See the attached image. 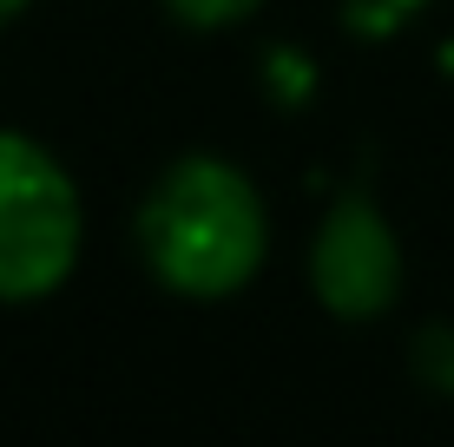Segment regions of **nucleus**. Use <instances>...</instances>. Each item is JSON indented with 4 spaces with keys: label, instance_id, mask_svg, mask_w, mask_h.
<instances>
[{
    "label": "nucleus",
    "instance_id": "1",
    "mask_svg": "<svg viewBox=\"0 0 454 447\" xmlns=\"http://www.w3.org/2000/svg\"><path fill=\"white\" fill-rule=\"evenodd\" d=\"M138 257L184 303H224L250 289L270 257V211L250 172L211 151L171 158L138 204Z\"/></svg>",
    "mask_w": 454,
    "mask_h": 447
},
{
    "label": "nucleus",
    "instance_id": "2",
    "mask_svg": "<svg viewBox=\"0 0 454 447\" xmlns=\"http://www.w3.org/2000/svg\"><path fill=\"white\" fill-rule=\"evenodd\" d=\"M86 250L73 172L27 132H0V303H46Z\"/></svg>",
    "mask_w": 454,
    "mask_h": 447
},
{
    "label": "nucleus",
    "instance_id": "3",
    "mask_svg": "<svg viewBox=\"0 0 454 447\" xmlns=\"http://www.w3.org/2000/svg\"><path fill=\"white\" fill-rule=\"evenodd\" d=\"M309 289L342 322H375L402 297V243L395 224L369 204L363 191L336 197L309 243Z\"/></svg>",
    "mask_w": 454,
    "mask_h": 447
},
{
    "label": "nucleus",
    "instance_id": "4",
    "mask_svg": "<svg viewBox=\"0 0 454 447\" xmlns=\"http://www.w3.org/2000/svg\"><path fill=\"white\" fill-rule=\"evenodd\" d=\"M434 0H342V27L356 40H395L409 20H421Z\"/></svg>",
    "mask_w": 454,
    "mask_h": 447
},
{
    "label": "nucleus",
    "instance_id": "5",
    "mask_svg": "<svg viewBox=\"0 0 454 447\" xmlns=\"http://www.w3.org/2000/svg\"><path fill=\"white\" fill-rule=\"evenodd\" d=\"M263 0H165V13L178 27H198V34H217V27H238L250 20Z\"/></svg>",
    "mask_w": 454,
    "mask_h": 447
},
{
    "label": "nucleus",
    "instance_id": "6",
    "mask_svg": "<svg viewBox=\"0 0 454 447\" xmlns=\"http://www.w3.org/2000/svg\"><path fill=\"white\" fill-rule=\"evenodd\" d=\"M415 368H421V381H428V389L454 395V329H428V335H421Z\"/></svg>",
    "mask_w": 454,
    "mask_h": 447
},
{
    "label": "nucleus",
    "instance_id": "7",
    "mask_svg": "<svg viewBox=\"0 0 454 447\" xmlns=\"http://www.w3.org/2000/svg\"><path fill=\"white\" fill-rule=\"evenodd\" d=\"M27 7H34V0H0V27H13V20L27 13Z\"/></svg>",
    "mask_w": 454,
    "mask_h": 447
}]
</instances>
